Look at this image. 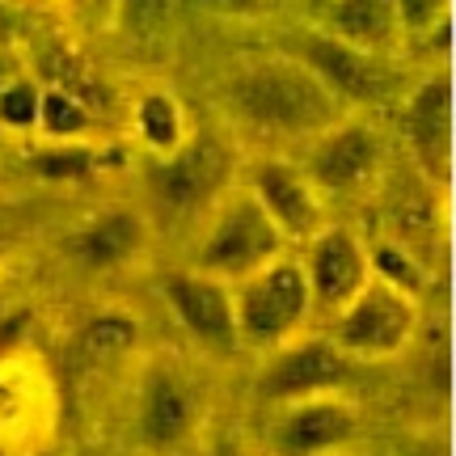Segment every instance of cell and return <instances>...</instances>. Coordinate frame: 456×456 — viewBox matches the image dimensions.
<instances>
[{
  "instance_id": "6da1fadb",
  "label": "cell",
  "mask_w": 456,
  "mask_h": 456,
  "mask_svg": "<svg viewBox=\"0 0 456 456\" xmlns=\"http://www.w3.org/2000/svg\"><path fill=\"white\" fill-rule=\"evenodd\" d=\"M224 98L241 123L288 140H313L342 118V102L330 94V85L292 55H266L237 68L224 85Z\"/></svg>"
},
{
  "instance_id": "7a4b0ae2",
  "label": "cell",
  "mask_w": 456,
  "mask_h": 456,
  "mask_svg": "<svg viewBox=\"0 0 456 456\" xmlns=\"http://www.w3.org/2000/svg\"><path fill=\"white\" fill-rule=\"evenodd\" d=\"M283 245H288V237L266 216L258 195L249 186H228L212 208V224H208L203 245L195 254V271L237 283V279L262 271L266 262H275L283 254Z\"/></svg>"
},
{
  "instance_id": "3957f363",
  "label": "cell",
  "mask_w": 456,
  "mask_h": 456,
  "mask_svg": "<svg viewBox=\"0 0 456 456\" xmlns=\"http://www.w3.org/2000/svg\"><path fill=\"white\" fill-rule=\"evenodd\" d=\"M232 300H237L241 346H262V351L300 334L313 317L305 266H300V258H288V254H279L275 262H266L254 275L237 279Z\"/></svg>"
},
{
  "instance_id": "277c9868",
  "label": "cell",
  "mask_w": 456,
  "mask_h": 456,
  "mask_svg": "<svg viewBox=\"0 0 456 456\" xmlns=\"http://www.w3.org/2000/svg\"><path fill=\"white\" fill-rule=\"evenodd\" d=\"M419 334V300L402 283L376 275L359 288L338 313H334V334L330 338L342 346L346 359H393L402 355Z\"/></svg>"
},
{
  "instance_id": "5b68a950",
  "label": "cell",
  "mask_w": 456,
  "mask_h": 456,
  "mask_svg": "<svg viewBox=\"0 0 456 456\" xmlns=\"http://www.w3.org/2000/svg\"><path fill=\"white\" fill-rule=\"evenodd\" d=\"M152 195L161 199L169 212L191 216V212H208L220 203L232 174H237V157L228 148L224 135L216 131H191L174 152H165L152 161Z\"/></svg>"
},
{
  "instance_id": "8992f818",
  "label": "cell",
  "mask_w": 456,
  "mask_h": 456,
  "mask_svg": "<svg viewBox=\"0 0 456 456\" xmlns=\"http://www.w3.org/2000/svg\"><path fill=\"white\" fill-rule=\"evenodd\" d=\"M355 359L342 355V346L330 334H292L288 342L271 346V355L258 372V397L262 402H300L317 393H342Z\"/></svg>"
},
{
  "instance_id": "52a82bcc",
  "label": "cell",
  "mask_w": 456,
  "mask_h": 456,
  "mask_svg": "<svg viewBox=\"0 0 456 456\" xmlns=\"http://www.w3.org/2000/svg\"><path fill=\"white\" fill-rule=\"evenodd\" d=\"M203 427V393L178 363H152L135 393V440L148 452H178Z\"/></svg>"
},
{
  "instance_id": "ba28073f",
  "label": "cell",
  "mask_w": 456,
  "mask_h": 456,
  "mask_svg": "<svg viewBox=\"0 0 456 456\" xmlns=\"http://www.w3.org/2000/svg\"><path fill=\"white\" fill-rule=\"evenodd\" d=\"M165 300L178 317V326L208 346L212 355H237L241 351V330H237V300L232 283L216 279L208 271H174L165 275Z\"/></svg>"
},
{
  "instance_id": "9c48e42d",
  "label": "cell",
  "mask_w": 456,
  "mask_h": 456,
  "mask_svg": "<svg viewBox=\"0 0 456 456\" xmlns=\"http://www.w3.org/2000/svg\"><path fill=\"white\" fill-rule=\"evenodd\" d=\"M385 157V140L372 123L363 118H346L330 123L322 135H313V148L305 157V174L313 178V186L322 195H351L368 178H376Z\"/></svg>"
},
{
  "instance_id": "30bf717a",
  "label": "cell",
  "mask_w": 456,
  "mask_h": 456,
  "mask_svg": "<svg viewBox=\"0 0 456 456\" xmlns=\"http://www.w3.org/2000/svg\"><path fill=\"white\" fill-rule=\"evenodd\" d=\"M305 245H309V254L300 258V266L309 279L313 309L334 317L372 279V249L342 224H322Z\"/></svg>"
},
{
  "instance_id": "8fae6325",
  "label": "cell",
  "mask_w": 456,
  "mask_h": 456,
  "mask_svg": "<svg viewBox=\"0 0 456 456\" xmlns=\"http://www.w3.org/2000/svg\"><path fill=\"white\" fill-rule=\"evenodd\" d=\"M452 110H456V85L448 68L431 72L406 98V110H402V131H406V144L414 152V161H419V169L427 178H436L440 186L452 182V157H456Z\"/></svg>"
},
{
  "instance_id": "7c38bea8",
  "label": "cell",
  "mask_w": 456,
  "mask_h": 456,
  "mask_svg": "<svg viewBox=\"0 0 456 456\" xmlns=\"http://www.w3.org/2000/svg\"><path fill=\"white\" fill-rule=\"evenodd\" d=\"M249 191L288 241H309L326 224V195L313 186L305 165L292 157H262L249 169Z\"/></svg>"
},
{
  "instance_id": "4fadbf2b",
  "label": "cell",
  "mask_w": 456,
  "mask_h": 456,
  "mask_svg": "<svg viewBox=\"0 0 456 456\" xmlns=\"http://www.w3.org/2000/svg\"><path fill=\"white\" fill-rule=\"evenodd\" d=\"M305 64L330 85V94L338 102H380L389 94V68L376 51H363L330 30H309L300 38Z\"/></svg>"
},
{
  "instance_id": "5bb4252c",
  "label": "cell",
  "mask_w": 456,
  "mask_h": 456,
  "mask_svg": "<svg viewBox=\"0 0 456 456\" xmlns=\"http://www.w3.org/2000/svg\"><path fill=\"white\" fill-rule=\"evenodd\" d=\"M359 436V410L342 393H317L283 406L275 448L283 456H334Z\"/></svg>"
},
{
  "instance_id": "9a60e30c",
  "label": "cell",
  "mask_w": 456,
  "mask_h": 456,
  "mask_svg": "<svg viewBox=\"0 0 456 456\" xmlns=\"http://www.w3.org/2000/svg\"><path fill=\"white\" fill-rule=\"evenodd\" d=\"M148 245V224L140 212L131 208H106L102 216H94L85 228L72 232V258L81 262L85 271H114L131 262Z\"/></svg>"
},
{
  "instance_id": "2e32d148",
  "label": "cell",
  "mask_w": 456,
  "mask_h": 456,
  "mask_svg": "<svg viewBox=\"0 0 456 456\" xmlns=\"http://www.w3.org/2000/svg\"><path fill=\"white\" fill-rule=\"evenodd\" d=\"M326 30L363 51H376V55L402 47V38H406L402 17H397V0H330Z\"/></svg>"
},
{
  "instance_id": "e0dca14e",
  "label": "cell",
  "mask_w": 456,
  "mask_h": 456,
  "mask_svg": "<svg viewBox=\"0 0 456 456\" xmlns=\"http://www.w3.org/2000/svg\"><path fill=\"white\" fill-rule=\"evenodd\" d=\"M135 135H140V144H144L152 157L174 152V148L191 135L182 102L174 98V94H165V89L144 94V98L135 102Z\"/></svg>"
},
{
  "instance_id": "ac0fdd59",
  "label": "cell",
  "mask_w": 456,
  "mask_h": 456,
  "mask_svg": "<svg viewBox=\"0 0 456 456\" xmlns=\"http://www.w3.org/2000/svg\"><path fill=\"white\" fill-rule=\"evenodd\" d=\"M94 127H98L94 110H89L72 89H64V85L43 89V102H38V131H43L47 140H55V144L85 140V135H94Z\"/></svg>"
},
{
  "instance_id": "d6986e66",
  "label": "cell",
  "mask_w": 456,
  "mask_h": 456,
  "mask_svg": "<svg viewBox=\"0 0 456 456\" xmlns=\"http://www.w3.org/2000/svg\"><path fill=\"white\" fill-rule=\"evenodd\" d=\"M140 342V322L131 317L127 309H102L89 317V326L81 330V346L94 363H110V359H123Z\"/></svg>"
},
{
  "instance_id": "ffe728a7",
  "label": "cell",
  "mask_w": 456,
  "mask_h": 456,
  "mask_svg": "<svg viewBox=\"0 0 456 456\" xmlns=\"http://www.w3.org/2000/svg\"><path fill=\"white\" fill-rule=\"evenodd\" d=\"M98 165H102V157L89 144H81V140H68V144H55V140H51L47 148L30 152V169L43 182H81V178H89Z\"/></svg>"
},
{
  "instance_id": "44dd1931",
  "label": "cell",
  "mask_w": 456,
  "mask_h": 456,
  "mask_svg": "<svg viewBox=\"0 0 456 456\" xmlns=\"http://www.w3.org/2000/svg\"><path fill=\"white\" fill-rule=\"evenodd\" d=\"M38 102H43V89L30 77H9L0 85V123L13 131H34L38 127Z\"/></svg>"
},
{
  "instance_id": "7402d4cb",
  "label": "cell",
  "mask_w": 456,
  "mask_h": 456,
  "mask_svg": "<svg viewBox=\"0 0 456 456\" xmlns=\"http://www.w3.org/2000/svg\"><path fill=\"white\" fill-rule=\"evenodd\" d=\"M397 17L406 38H423L440 30L444 21H452V0H397Z\"/></svg>"
},
{
  "instance_id": "603a6c76",
  "label": "cell",
  "mask_w": 456,
  "mask_h": 456,
  "mask_svg": "<svg viewBox=\"0 0 456 456\" xmlns=\"http://www.w3.org/2000/svg\"><path fill=\"white\" fill-rule=\"evenodd\" d=\"M195 4L212 9V13L245 17V13H271V4H275V0H195Z\"/></svg>"
},
{
  "instance_id": "cb8c5ba5",
  "label": "cell",
  "mask_w": 456,
  "mask_h": 456,
  "mask_svg": "<svg viewBox=\"0 0 456 456\" xmlns=\"http://www.w3.org/2000/svg\"><path fill=\"white\" fill-rule=\"evenodd\" d=\"M208 456H258V452H249V444L237 440V436H228V440H216L212 444V452Z\"/></svg>"
},
{
  "instance_id": "d4e9b609",
  "label": "cell",
  "mask_w": 456,
  "mask_h": 456,
  "mask_svg": "<svg viewBox=\"0 0 456 456\" xmlns=\"http://www.w3.org/2000/svg\"><path fill=\"white\" fill-rule=\"evenodd\" d=\"M406 456H452V448H448V440H419Z\"/></svg>"
},
{
  "instance_id": "484cf974",
  "label": "cell",
  "mask_w": 456,
  "mask_h": 456,
  "mask_svg": "<svg viewBox=\"0 0 456 456\" xmlns=\"http://www.w3.org/2000/svg\"><path fill=\"white\" fill-rule=\"evenodd\" d=\"M9 77H13V68H9V60H4V55H0V85L9 81Z\"/></svg>"
},
{
  "instance_id": "4316f807",
  "label": "cell",
  "mask_w": 456,
  "mask_h": 456,
  "mask_svg": "<svg viewBox=\"0 0 456 456\" xmlns=\"http://www.w3.org/2000/svg\"><path fill=\"white\" fill-rule=\"evenodd\" d=\"M77 456H118V452H110V448H85V452H77Z\"/></svg>"
},
{
  "instance_id": "83f0119b",
  "label": "cell",
  "mask_w": 456,
  "mask_h": 456,
  "mask_svg": "<svg viewBox=\"0 0 456 456\" xmlns=\"http://www.w3.org/2000/svg\"><path fill=\"white\" fill-rule=\"evenodd\" d=\"M313 4H317V9H326V4H330V0H313Z\"/></svg>"
},
{
  "instance_id": "f1b7e54d",
  "label": "cell",
  "mask_w": 456,
  "mask_h": 456,
  "mask_svg": "<svg viewBox=\"0 0 456 456\" xmlns=\"http://www.w3.org/2000/svg\"><path fill=\"white\" fill-rule=\"evenodd\" d=\"M334 456H338V452H334Z\"/></svg>"
}]
</instances>
